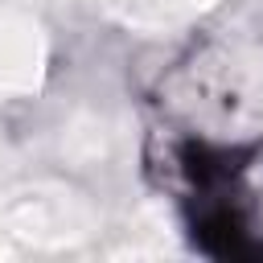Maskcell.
I'll use <instances>...</instances> for the list:
<instances>
[{"label": "cell", "instance_id": "cell-1", "mask_svg": "<svg viewBox=\"0 0 263 263\" xmlns=\"http://www.w3.org/2000/svg\"><path fill=\"white\" fill-rule=\"evenodd\" d=\"M99 234V210L53 181L21 185L0 197V255L70 251Z\"/></svg>", "mask_w": 263, "mask_h": 263}, {"label": "cell", "instance_id": "cell-2", "mask_svg": "<svg viewBox=\"0 0 263 263\" xmlns=\"http://www.w3.org/2000/svg\"><path fill=\"white\" fill-rule=\"evenodd\" d=\"M49 41L29 8L0 4V99L29 95L45 78Z\"/></svg>", "mask_w": 263, "mask_h": 263}, {"label": "cell", "instance_id": "cell-3", "mask_svg": "<svg viewBox=\"0 0 263 263\" xmlns=\"http://www.w3.org/2000/svg\"><path fill=\"white\" fill-rule=\"evenodd\" d=\"M132 148V127L115 111L86 107L62 127V156L74 164H115Z\"/></svg>", "mask_w": 263, "mask_h": 263}, {"label": "cell", "instance_id": "cell-4", "mask_svg": "<svg viewBox=\"0 0 263 263\" xmlns=\"http://www.w3.org/2000/svg\"><path fill=\"white\" fill-rule=\"evenodd\" d=\"M218 4L222 0H99V8L111 21H119L123 29H140V33H173L205 16Z\"/></svg>", "mask_w": 263, "mask_h": 263}, {"label": "cell", "instance_id": "cell-5", "mask_svg": "<svg viewBox=\"0 0 263 263\" xmlns=\"http://www.w3.org/2000/svg\"><path fill=\"white\" fill-rule=\"evenodd\" d=\"M4 168H8V152L0 148V173H4Z\"/></svg>", "mask_w": 263, "mask_h": 263}]
</instances>
